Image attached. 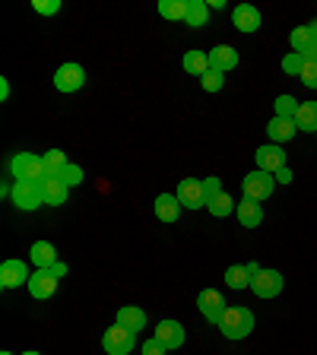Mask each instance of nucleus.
<instances>
[{
  "mask_svg": "<svg viewBox=\"0 0 317 355\" xmlns=\"http://www.w3.org/2000/svg\"><path fill=\"white\" fill-rule=\"evenodd\" d=\"M216 327L222 330L225 340H244V336H251V330H254V314L248 308H241V304H229Z\"/></svg>",
  "mask_w": 317,
  "mask_h": 355,
  "instance_id": "f257e3e1",
  "label": "nucleus"
},
{
  "mask_svg": "<svg viewBox=\"0 0 317 355\" xmlns=\"http://www.w3.org/2000/svg\"><path fill=\"white\" fill-rule=\"evenodd\" d=\"M67 276V263H54V266H44V270H35L29 279V295L44 302V298H51L58 292V282Z\"/></svg>",
  "mask_w": 317,
  "mask_h": 355,
  "instance_id": "f03ea898",
  "label": "nucleus"
},
{
  "mask_svg": "<svg viewBox=\"0 0 317 355\" xmlns=\"http://www.w3.org/2000/svg\"><path fill=\"white\" fill-rule=\"evenodd\" d=\"M10 175L16 181H35V184H42L44 178H48V171H44V159L38 153H16L10 159Z\"/></svg>",
  "mask_w": 317,
  "mask_h": 355,
  "instance_id": "7ed1b4c3",
  "label": "nucleus"
},
{
  "mask_svg": "<svg viewBox=\"0 0 317 355\" xmlns=\"http://www.w3.org/2000/svg\"><path fill=\"white\" fill-rule=\"evenodd\" d=\"M133 346H137V333L121 327V324L108 327V330L102 333V349L108 355H130Z\"/></svg>",
  "mask_w": 317,
  "mask_h": 355,
  "instance_id": "20e7f679",
  "label": "nucleus"
},
{
  "mask_svg": "<svg viewBox=\"0 0 317 355\" xmlns=\"http://www.w3.org/2000/svg\"><path fill=\"white\" fill-rule=\"evenodd\" d=\"M13 207L22 209V213H32L44 203V187L35 184V181H16L13 184Z\"/></svg>",
  "mask_w": 317,
  "mask_h": 355,
  "instance_id": "39448f33",
  "label": "nucleus"
},
{
  "mask_svg": "<svg viewBox=\"0 0 317 355\" xmlns=\"http://www.w3.org/2000/svg\"><path fill=\"white\" fill-rule=\"evenodd\" d=\"M273 187H276V178L266 175V171H257L254 168L251 175L241 181V191L248 200H257V203H264V200L273 197Z\"/></svg>",
  "mask_w": 317,
  "mask_h": 355,
  "instance_id": "423d86ee",
  "label": "nucleus"
},
{
  "mask_svg": "<svg viewBox=\"0 0 317 355\" xmlns=\"http://www.w3.org/2000/svg\"><path fill=\"white\" fill-rule=\"evenodd\" d=\"M83 86H86V70H83V64L70 60V64H60L58 70H54V89H58V92H80Z\"/></svg>",
  "mask_w": 317,
  "mask_h": 355,
  "instance_id": "0eeeda50",
  "label": "nucleus"
},
{
  "mask_svg": "<svg viewBox=\"0 0 317 355\" xmlns=\"http://www.w3.org/2000/svg\"><path fill=\"white\" fill-rule=\"evenodd\" d=\"M197 308H200V314H203L209 324H219L222 314H225V308H229V302L222 298L219 288H203V292L197 295Z\"/></svg>",
  "mask_w": 317,
  "mask_h": 355,
  "instance_id": "6e6552de",
  "label": "nucleus"
},
{
  "mask_svg": "<svg viewBox=\"0 0 317 355\" xmlns=\"http://www.w3.org/2000/svg\"><path fill=\"white\" fill-rule=\"evenodd\" d=\"M178 200H181V207L185 209H200L207 207V191H203V178H185L181 184H178Z\"/></svg>",
  "mask_w": 317,
  "mask_h": 355,
  "instance_id": "1a4fd4ad",
  "label": "nucleus"
},
{
  "mask_svg": "<svg viewBox=\"0 0 317 355\" xmlns=\"http://www.w3.org/2000/svg\"><path fill=\"white\" fill-rule=\"evenodd\" d=\"M282 286H286V279H282L280 270H260L251 279V292L257 298H276L282 292Z\"/></svg>",
  "mask_w": 317,
  "mask_h": 355,
  "instance_id": "9d476101",
  "label": "nucleus"
},
{
  "mask_svg": "<svg viewBox=\"0 0 317 355\" xmlns=\"http://www.w3.org/2000/svg\"><path fill=\"white\" fill-rule=\"evenodd\" d=\"M254 162H257V171H266V175H276L280 168H286V149L276 146V143H266L254 153Z\"/></svg>",
  "mask_w": 317,
  "mask_h": 355,
  "instance_id": "9b49d317",
  "label": "nucleus"
},
{
  "mask_svg": "<svg viewBox=\"0 0 317 355\" xmlns=\"http://www.w3.org/2000/svg\"><path fill=\"white\" fill-rule=\"evenodd\" d=\"M29 270L22 260H3L0 263V288H19V286H29Z\"/></svg>",
  "mask_w": 317,
  "mask_h": 355,
  "instance_id": "f8f14e48",
  "label": "nucleus"
},
{
  "mask_svg": "<svg viewBox=\"0 0 317 355\" xmlns=\"http://www.w3.org/2000/svg\"><path fill=\"white\" fill-rule=\"evenodd\" d=\"M232 26L244 35H251V32L260 29V10L251 7V3H241V7L232 10Z\"/></svg>",
  "mask_w": 317,
  "mask_h": 355,
  "instance_id": "ddd939ff",
  "label": "nucleus"
},
{
  "mask_svg": "<svg viewBox=\"0 0 317 355\" xmlns=\"http://www.w3.org/2000/svg\"><path fill=\"white\" fill-rule=\"evenodd\" d=\"M153 336L162 343L169 352H171V349H181V346H185V327L178 324V320H162V324L155 327Z\"/></svg>",
  "mask_w": 317,
  "mask_h": 355,
  "instance_id": "4468645a",
  "label": "nucleus"
},
{
  "mask_svg": "<svg viewBox=\"0 0 317 355\" xmlns=\"http://www.w3.org/2000/svg\"><path fill=\"white\" fill-rule=\"evenodd\" d=\"M298 133L295 121L292 118H270V124H266V137H270V143H276V146H282V143H289L292 137Z\"/></svg>",
  "mask_w": 317,
  "mask_h": 355,
  "instance_id": "2eb2a0df",
  "label": "nucleus"
},
{
  "mask_svg": "<svg viewBox=\"0 0 317 355\" xmlns=\"http://www.w3.org/2000/svg\"><path fill=\"white\" fill-rule=\"evenodd\" d=\"M209 54V67L213 70H219V73H229V70H235L238 67V51L232 48V44H216Z\"/></svg>",
  "mask_w": 317,
  "mask_h": 355,
  "instance_id": "dca6fc26",
  "label": "nucleus"
},
{
  "mask_svg": "<svg viewBox=\"0 0 317 355\" xmlns=\"http://www.w3.org/2000/svg\"><path fill=\"white\" fill-rule=\"evenodd\" d=\"M235 216H238V222H241V229H257L260 222H264V207H260L257 200L244 197L235 207Z\"/></svg>",
  "mask_w": 317,
  "mask_h": 355,
  "instance_id": "f3484780",
  "label": "nucleus"
},
{
  "mask_svg": "<svg viewBox=\"0 0 317 355\" xmlns=\"http://www.w3.org/2000/svg\"><path fill=\"white\" fill-rule=\"evenodd\" d=\"M153 209H155V216L162 222H178V216H181V200L175 197V193H159L155 197V203H153Z\"/></svg>",
  "mask_w": 317,
  "mask_h": 355,
  "instance_id": "a211bd4d",
  "label": "nucleus"
},
{
  "mask_svg": "<svg viewBox=\"0 0 317 355\" xmlns=\"http://www.w3.org/2000/svg\"><path fill=\"white\" fill-rule=\"evenodd\" d=\"M42 187H44V207H60L70 197V187L64 184V178H44Z\"/></svg>",
  "mask_w": 317,
  "mask_h": 355,
  "instance_id": "6ab92c4d",
  "label": "nucleus"
},
{
  "mask_svg": "<svg viewBox=\"0 0 317 355\" xmlns=\"http://www.w3.org/2000/svg\"><path fill=\"white\" fill-rule=\"evenodd\" d=\"M29 260L38 266V270H44V266H54V263H58V248H54L51 241H35L29 248Z\"/></svg>",
  "mask_w": 317,
  "mask_h": 355,
  "instance_id": "aec40b11",
  "label": "nucleus"
},
{
  "mask_svg": "<svg viewBox=\"0 0 317 355\" xmlns=\"http://www.w3.org/2000/svg\"><path fill=\"white\" fill-rule=\"evenodd\" d=\"M118 324L127 327V330H133V333L146 330V311L137 308V304H124V308L118 311Z\"/></svg>",
  "mask_w": 317,
  "mask_h": 355,
  "instance_id": "412c9836",
  "label": "nucleus"
},
{
  "mask_svg": "<svg viewBox=\"0 0 317 355\" xmlns=\"http://www.w3.org/2000/svg\"><path fill=\"white\" fill-rule=\"evenodd\" d=\"M289 44H292L295 54H314L317 38L311 35V26H298V29H292V35H289Z\"/></svg>",
  "mask_w": 317,
  "mask_h": 355,
  "instance_id": "4be33fe9",
  "label": "nucleus"
},
{
  "mask_svg": "<svg viewBox=\"0 0 317 355\" xmlns=\"http://www.w3.org/2000/svg\"><path fill=\"white\" fill-rule=\"evenodd\" d=\"M295 127L302 133H317V102H298Z\"/></svg>",
  "mask_w": 317,
  "mask_h": 355,
  "instance_id": "5701e85b",
  "label": "nucleus"
},
{
  "mask_svg": "<svg viewBox=\"0 0 317 355\" xmlns=\"http://www.w3.org/2000/svg\"><path fill=\"white\" fill-rule=\"evenodd\" d=\"M235 207H238V203H235V200H232L225 191H219V193H213V197H207V209L216 216V219H225V216H232V213H235Z\"/></svg>",
  "mask_w": 317,
  "mask_h": 355,
  "instance_id": "b1692460",
  "label": "nucleus"
},
{
  "mask_svg": "<svg viewBox=\"0 0 317 355\" xmlns=\"http://www.w3.org/2000/svg\"><path fill=\"white\" fill-rule=\"evenodd\" d=\"M187 7H191V0H159V16L171 22H185Z\"/></svg>",
  "mask_w": 317,
  "mask_h": 355,
  "instance_id": "393cba45",
  "label": "nucleus"
},
{
  "mask_svg": "<svg viewBox=\"0 0 317 355\" xmlns=\"http://www.w3.org/2000/svg\"><path fill=\"white\" fill-rule=\"evenodd\" d=\"M225 286L241 292V288H251V273H248V263H232L225 270Z\"/></svg>",
  "mask_w": 317,
  "mask_h": 355,
  "instance_id": "a878e982",
  "label": "nucleus"
},
{
  "mask_svg": "<svg viewBox=\"0 0 317 355\" xmlns=\"http://www.w3.org/2000/svg\"><path fill=\"white\" fill-rule=\"evenodd\" d=\"M207 19H209V3H207V0H191L185 26H191V29H203V26H207Z\"/></svg>",
  "mask_w": 317,
  "mask_h": 355,
  "instance_id": "bb28decb",
  "label": "nucleus"
},
{
  "mask_svg": "<svg viewBox=\"0 0 317 355\" xmlns=\"http://www.w3.org/2000/svg\"><path fill=\"white\" fill-rule=\"evenodd\" d=\"M181 67H185L191 76H203L209 70V54L207 51H187L185 60H181Z\"/></svg>",
  "mask_w": 317,
  "mask_h": 355,
  "instance_id": "cd10ccee",
  "label": "nucleus"
},
{
  "mask_svg": "<svg viewBox=\"0 0 317 355\" xmlns=\"http://www.w3.org/2000/svg\"><path fill=\"white\" fill-rule=\"evenodd\" d=\"M42 159H44V171H48V178H58L60 171L70 165V162H67V155L60 153V149H48Z\"/></svg>",
  "mask_w": 317,
  "mask_h": 355,
  "instance_id": "c85d7f7f",
  "label": "nucleus"
},
{
  "mask_svg": "<svg viewBox=\"0 0 317 355\" xmlns=\"http://www.w3.org/2000/svg\"><path fill=\"white\" fill-rule=\"evenodd\" d=\"M298 80H302V86L317 89V58H314V54H308V60H305V67H302V73H298Z\"/></svg>",
  "mask_w": 317,
  "mask_h": 355,
  "instance_id": "c756f323",
  "label": "nucleus"
},
{
  "mask_svg": "<svg viewBox=\"0 0 317 355\" xmlns=\"http://www.w3.org/2000/svg\"><path fill=\"white\" fill-rule=\"evenodd\" d=\"M200 86L207 89V92H219V89L225 86V73H219V70H213V67H209L207 73L200 76Z\"/></svg>",
  "mask_w": 317,
  "mask_h": 355,
  "instance_id": "7c9ffc66",
  "label": "nucleus"
},
{
  "mask_svg": "<svg viewBox=\"0 0 317 355\" xmlns=\"http://www.w3.org/2000/svg\"><path fill=\"white\" fill-rule=\"evenodd\" d=\"M295 114H298V102L292 96H280L276 98V118H292L295 121Z\"/></svg>",
  "mask_w": 317,
  "mask_h": 355,
  "instance_id": "2f4dec72",
  "label": "nucleus"
},
{
  "mask_svg": "<svg viewBox=\"0 0 317 355\" xmlns=\"http://www.w3.org/2000/svg\"><path fill=\"white\" fill-rule=\"evenodd\" d=\"M305 60H308V54L289 51L286 58H282V70H286L289 76H298V73H302V67H305Z\"/></svg>",
  "mask_w": 317,
  "mask_h": 355,
  "instance_id": "473e14b6",
  "label": "nucleus"
},
{
  "mask_svg": "<svg viewBox=\"0 0 317 355\" xmlns=\"http://www.w3.org/2000/svg\"><path fill=\"white\" fill-rule=\"evenodd\" d=\"M58 178H64V184H67V187H80V184H83V178H86V175H83V168H80V165H74V162H70L64 171H60Z\"/></svg>",
  "mask_w": 317,
  "mask_h": 355,
  "instance_id": "72a5a7b5",
  "label": "nucleus"
},
{
  "mask_svg": "<svg viewBox=\"0 0 317 355\" xmlns=\"http://www.w3.org/2000/svg\"><path fill=\"white\" fill-rule=\"evenodd\" d=\"M32 10L42 16H54L60 13V0H32Z\"/></svg>",
  "mask_w": 317,
  "mask_h": 355,
  "instance_id": "f704fd0d",
  "label": "nucleus"
},
{
  "mask_svg": "<svg viewBox=\"0 0 317 355\" xmlns=\"http://www.w3.org/2000/svg\"><path fill=\"white\" fill-rule=\"evenodd\" d=\"M143 355H169V349H165L162 343H159V340L153 336V340L143 343Z\"/></svg>",
  "mask_w": 317,
  "mask_h": 355,
  "instance_id": "c9c22d12",
  "label": "nucleus"
},
{
  "mask_svg": "<svg viewBox=\"0 0 317 355\" xmlns=\"http://www.w3.org/2000/svg\"><path fill=\"white\" fill-rule=\"evenodd\" d=\"M203 191H207V197H213V193H219V178H203Z\"/></svg>",
  "mask_w": 317,
  "mask_h": 355,
  "instance_id": "e433bc0d",
  "label": "nucleus"
},
{
  "mask_svg": "<svg viewBox=\"0 0 317 355\" xmlns=\"http://www.w3.org/2000/svg\"><path fill=\"white\" fill-rule=\"evenodd\" d=\"M273 178H276V184H292V168L286 165V168H280Z\"/></svg>",
  "mask_w": 317,
  "mask_h": 355,
  "instance_id": "4c0bfd02",
  "label": "nucleus"
},
{
  "mask_svg": "<svg viewBox=\"0 0 317 355\" xmlns=\"http://www.w3.org/2000/svg\"><path fill=\"white\" fill-rule=\"evenodd\" d=\"M0 98H3V102L10 98V83L7 80H0Z\"/></svg>",
  "mask_w": 317,
  "mask_h": 355,
  "instance_id": "58836bf2",
  "label": "nucleus"
},
{
  "mask_svg": "<svg viewBox=\"0 0 317 355\" xmlns=\"http://www.w3.org/2000/svg\"><path fill=\"white\" fill-rule=\"evenodd\" d=\"M308 26H311V35L317 38V19H314V22H308Z\"/></svg>",
  "mask_w": 317,
  "mask_h": 355,
  "instance_id": "ea45409f",
  "label": "nucleus"
},
{
  "mask_svg": "<svg viewBox=\"0 0 317 355\" xmlns=\"http://www.w3.org/2000/svg\"><path fill=\"white\" fill-rule=\"evenodd\" d=\"M22 355H42V352H35V349H29V352H22Z\"/></svg>",
  "mask_w": 317,
  "mask_h": 355,
  "instance_id": "a19ab883",
  "label": "nucleus"
},
{
  "mask_svg": "<svg viewBox=\"0 0 317 355\" xmlns=\"http://www.w3.org/2000/svg\"><path fill=\"white\" fill-rule=\"evenodd\" d=\"M0 355H13V352H0Z\"/></svg>",
  "mask_w": 317,
  "mask_h": 355,
  "instance_id": "79ce46f5",
  "label": "nucleus"
},
{
  "mask_svg": "<svg viewBox=\"0 0 317 355\" xmlns=\"http://www.w3.org/2000/svg\"><path fill=\"white\" fill-rule=\"evenodd\" d=\"M314 58H317V48H314Z\"/></svg>",
  "mask_w": 317,
  "mask_h": 355,
  "instance_id": "37998d69",
  "label": "nucleus"
}]
</instances>
